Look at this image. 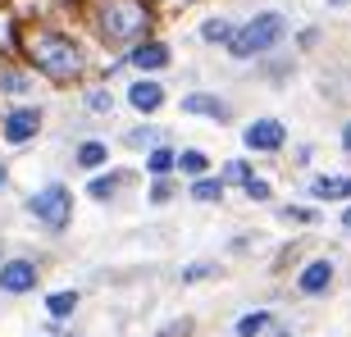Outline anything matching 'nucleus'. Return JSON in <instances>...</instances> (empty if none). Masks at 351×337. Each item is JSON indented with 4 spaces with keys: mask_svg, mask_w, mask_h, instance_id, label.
<instances>
[{
    "mask_svg": "<svg viewBox=\"0 0 351 337\" xmlns=\"http://www.w3.org/2000/svg\"><path fill=\"white\" fill-rule=\"evenodd\" d=\"M123 142H128V146H160V132L156 128H132Z\"/></svg>",
    "mask_w": 351,
    "mask_h": 337,
    "instance_id": "22",
    "label": "nucleus"
},
{
    "mask_svg": "<svg viewBox=\"0 0 351 337\" xmlns=\"http://www.w3.org/2000/svg\"><path fill=\"white\" fill-rule=\"evenodd\" d=\"M132 64H137V68H165V64H169V46H160V41H142V46L132 51Z\"/></svg>",
    "mask_w": 351,
    "mask_h": 337,
    "instance_id": "11",
    "label": "nucleus"
},
{
    "mask_svg": "<svg viewBox=\"0 0 351 337\" xmlns=\"http://www.w3.org/2000/svg\"><path fill=\"white\" fill-rule=\"evenodd\" d=\"M0 187H5V164H0Z\"/></svg>",
    "mask_w": 351,
    "mask_h": 337,
    "instance_id": "33",
    "label": "nucleus"
},
{
    "mask_svg": "<svg viewBox=\"0 0 351 337\" xmlns=\"http://www.w3.org/2000/svg\"><path fill=\"white\" fill-rule=\"evenodd\" d=\"M283 219H292V223H311V219H315V210H306V205H287V210H283Z\"/></svg>",
    "mask_w": 351,
    "mask_h": 337,
    "instance_id": "27",
    "label": "nucleus"
},
{
    "mask_svg": "<svg viewBox=\"0 0 351 337\" xmlns=\"http://www.w3.org/2000/svg\"><path fill=\"white\" fill-rule=\"evenodd\" d=\"M311 196H319V201H342V196H351V178H315Z\"/></svg>",
    "mask_w": 351,
    "mask_h": 337,
    "instance_id": "13",
    "label": "nucleus"
},
{
    "mask_svg": "<svg viewBox=\"0 0 351 337\" xmlns=\"http://www.w3.org/2000/svg\"><path fill=\"white\" fill-rule=\"evenodd\" d=\"M0 91H27L23 73H0Z\"/></svg>",
    "mask_w": 351,
    "mask_h": 337,
    "instance_id": "25",
    "label": "nucleus"
},
{
    "mask_svg": "<svg viewBox=\"0 0 351 337\" xmlns=\"http://www.w3.org/2000/svg\"><path fill=\"white\" fill-rule=\"evenodd\" d=\"M342 146H347V151H351V123H347V128H342Z\"/></svg>",
    "mask_w": 351,
    "mask_h": 337,
    "instance_id": "30",
    "label": "nucleus"
},
{
    "mask_svg": "<svg viewBox=\"0 0 351 337\" xmlns=\"http://www.w3.org/2000/svg\"><path fill=\"white\" fill-rule=\"evenodd\" d=\"M215 264H192V269H182V283H196V278H210Z\"/></svg>",
    "mask_w": 351,
    "mask_h": 337,
    "instance_id": "28",
    "label": "nucleus"
},
{
    "mask_svg": "<svg viewBox=\"0 0 351 337\" xmlns=\"http://www.w3.org/2000/svg\"><path fill=\"white\" fill-rule=\"evenodd\" d=\"M274 324H278V319H274L269 310H256V314H242L233 333H237V337H265V333H269Z\"/></svg>",
    "mask_w": 351,
    "mask_h": 337,
    "instance_id": "12",
    "label": "nucleus"
},
{
    "mask_svg": "<svg viewBox=\"0 0 351 337\" xmlns=\"http://www.w3.org/2000/svg\"><path fill=\"white\" fill-rule=\"evenodd\" d=\"M192 196H196V201H219V196H223V182L219 178H196L192 182Z\"/></svg>",
    "mask_w": 351,
    "mask_h": 337,
    "instance_id": "17",
    "label": "nucleus"
},
{
    "mask_svg": "<svg viewBox=\"0 0 351 337\" xmlns=\"http://www.w3.org/2000/svg\"><path fill=\"white\" fill-rule=\"evenodd\" d=\"M328 283H333V264H328V260H315V264H306V269H301V292H306V297H319V292H328Z\"/></svg>",
    "mask_w": 351,
    "mask_h": 337,
    "instance_id": "8",
    "label": "nucleus"
},
{
    "mask_svg": "<svg viewBox=\"0 0 351 337\" xmlns=\"http://www.w3.org/2000/svg\"><path fill=\"white\" fill-rule=\"evenodd\" d=\"M287 37V18L283 14H256L247 27H237V37L228 41V51L237 55V60H251V55H265V51H274L278 41Z\"/></svg>",
    "mask_w": 351,
    "mask_h": 337,
    "instance_id": "3",
    "label": "nucleus"
},
{
    "mask_svg": "<svg viewBox=\"0 0 351 337\" xmlns=\"http://www.w3.org/2000/svg\"><path fill=\"white\" fill-rule=\"evenodd\" d=\"M328 5H338V10H342V5H351V0H328Z\"/></svg>",
    "mask_w": 351,
    "mask_h": 337,
    "instance_id": "32",
    "label": "nucleus"
},
{
    "mask_svg": "<svg viewBox=\"0 0 351 337\" xmlns=\"http://www.w3.org/2000/svg\"><path fill=\"white\" fill-rule=\"evenodd\" d=\"M23 51L46 78L64 82V78H73V73H82V51L69 37H60V32H27Z\"/></svg>",
    "mask_w": 351,
    "mask_h": 337,
    "instance_id": "1",
    "label": "nucleus"
},
{
    "mask_svg": "<svg viewBox=\"0 0 351 337\" xmlns=\"http://www.w3.org/2000/svg\"><path fill=\"white\" fill-rule=\"evenodd\" d=\"M178 168L201 178V173H206V155H201V151H182V155H178Z\"/></svg>",
    "mask_w": 351,
    "mask_h": 337,
    "instance_id": "20",
    "label": "nucleus"
},
{
    "mask_svg": "<svg viewBox=\"0 0 351 337\" xmlns=\"http://www.w3.org/2000/svg\"><path fill=\"white\" fill-rule=\"evenodd\" d=\"M27 210H32L46 228H55V233H60V228L73 219V196H69L64 182H51V187H41V192L27 201Z\"/></svg>",
    "mask_w": 351,
    "mask_h": 337,
    "instance_id": "4",
    "label": "nucleus"
},
{
    "mask_svg": "<svg viewBox=\"0 0 351 337\" xmlns=\"http://www.w3.org/2000/svg\"><path fill=\"white\" fill-rule=\"evenodd\" d=\"M151 27L146 0H101V32L105 41H137Z\"/></svg>",
    "mask_w": 351,
    "mask_h": 337,
    "instance_id": "2",
    "label": "nucleus"
},
{
    "mask_svg": "<svg viewBox=\"0 0 351 337\" xmlns=\"http://www.w3.org/2000/svg\"><path fill=\"white\" fill-rule=\"evenodd\" d=\"M0 287L5 292H32L37 287V264H27V260H10V264H0Z\"/></svg>",
    "mask_w": 351,
    "mask_h": 337,
    "instance_id": "6",
    "label": "nucleus"
},
{
    "mask_svg": "<svg viewBox=\"0 0 351 337\" xmlns=\"http://www.w3.org/2000/svg\"><path fill=\"white\" fill-rule=\"evenodd\" d=\"M283 123H278V118H261V123H251L247 128V146L251 151H278V146H283Z\"/></svg>",
    "mask_w": 351,
    "mask_h": 337,
    "instance_id": "7",
    "label": "nucleus"
},
{
    "mask_svg": "<svg viewBox=\"0 0 351 337\" xmlns=\"http://www.w3.org/2000/svg\"><path fill=\"white\" fill-rule=\"evenodd\" d=\"M105 160H110L105 142H82V146H78V164H82V168H101Z\"/></svg>",
    "mask_w": 351,
    "mask_h": 337,
    "instance_id": "14",
    "label": "nucleus"
},
{
    "mask_svg": "<svg viewBox=\"0 0 351 337\" xmlns=\"http://www.w3.org/2000/svg\"><path fill=\"white\" fill-rule=\"evenodd\" d=\"M156 337H192V319H173V324H165Z\"/></svg>",
    "mask_w": 351,
    "mask_h": 337,
    "instance_id": "23",
    "label": "nucleus"
},
{
    "mask_svg": "<svg viewBox=\"0 0 351 337\" xmlns=\"http://www.w3.org/2000/svg\"><path fill=\"white\" fill-rule=\"evenodd\" d=\"M182 110H187V114H206V118H228V105L219 101V96H201V91H196V96H182Z\"/></svg>",
    "mask_w": 351,
    "mask_h": 337,
    "instance_id": "10",
    "label": "nucleus"
},
{
    "mask_svg": "<svg viewBox=\"0 0 351 337\" xmlns=\"http://www.w3.org/2000/svg\"><path fill=\"white\" fill-rule=\"evenodd\" d=\"M46 310H51L55 319H64V314H73V310H78V292H55V297L46 301Z\"/></svg>",
    "mask_w": 351,
    "mask_h": 337,
    "instance_id": "16",
    "label": "nucleus"
},
{
    "mask_svg": "<svg viewBox=\"0 0 351 337\" xmlns=\"http://www.w3.org/2000/svg\"><path fill=\"white\" fill-rule=\"evenodd\" d=\"M173 164H178V155H173V151H165V146H156V151H151V160H146V168H151V173H169Z\"/></svg>",
    "mask_w": 351,
    "mask_h": 337,
    "instance_id": "18",
    "label": "nucleus"
},
{
    "mask_svg": "<svg viewBox=\"0 0 351 337\" xmlns=\"http://www.w3.org/2000/svg\"><path fill=\"white\" fill-rule=\"evenodd\" d=\"M201 37H206V41H223V46H228V41L237 37V27L228 23V18H210V23L201 27Z\"/></svg>",
    "mask_w": 351,
    "mask_h": 337,
    "instance_id": "15",
    "label": "nucleus"
},
{
    "mask_svg": "<svg viewBox=\"0 0 351 337\" xmlns=\"http://www.w3.org/2000/svg\"><path fill=\"white\" fill-rule=\"evenodd\" d=\"M119 182H123V173H110V178H96V182H91V196H96V201H110Z\"/></svg>",
    "mask_w": 351,
    "mask_h": 337,
    "instance_id": "19",
    "label": "nucleus"
},
{
    "mask_svg": "<svg viewBox=\"0 0 351 337\" xmlns=\"http://www.w3.org/2000/svg\"><path fill=\"white\" fill-rule=\"evenodd\" d=\"M128 101H132V110L151 114V110H160V105H165V87H160V82H132V87H128Z\"/></svg>",
    "mask_w": 351,
    "mask_h": 337,
    "instance_id": "9",
    "label": "nucleus"
},
{
    "mask_svg": "<svg viewBox=\"0 0 351 337\" xmlns=\"http://www.w3.org/2000/svg\"><path fill=\"white\" fill-rule=\"evenodd\" d=\"M87 110L91 114H110L114 110V96L110 91H87Z\"/></svg>",
    "mask_w": 351,
    "mask_h": 337,
    "instance_id": "21",
    "label": "nucleus"
},
{
    "mask_svg": "<svg viewBox=\"0 0 351 337\" xmlns=\"http://www.w3.org/2000/svg\"><path fill=\"white\" fill-rule=\"evenodd\" d=\"M342 228H351V210H347V214H342Z\"/></svg>",
    "mask_w": 351,
    "mask_h": 337,
    "instance_id": "31",
    "label": "nucleus"
},
{
    "mask_svg": "<svg viewBox=\"0 0 351 337\" xmlns=\"http://www.w3.org/2000/svg\"><path fill=\"white\" fill-rule=\"evenodd\" d=\"M223 178H228V182H251V168L242 164V160H233V164L223 168Z\"/></svg>",
    "mask_w": 351,
    "mask_h": 337,
    "instance_id": "24",
    "label": "nucleus"
},
{
    "mask_svg": "<svg viewBox=\"0 0 351 337\" xmlns=\"http://www.w3.org/2000/svg\"><path fill=\"white\" fill-rule=\"evenodd\" d=\"M41 132V110H10L5 114V142H32Z\"/></svg>",
    "mask_w": 351,
    "mask_h": 337,
    "instance_id": "5",
    "label": "nucleus"
},
{
    "mask_svg": "<svg viewBox=\"0 0 351 337\" xmlns=\"http://www.w3.org/2000/svg\"><path fill=\"white\" fill-rule=\"evenodd\" d=\"M169 196H173V192H169V182H156V192H151V201H169Z\"/></svg>",
    "mask_w": 351,
    "mask_h": 337,
    "instance_id": "29",
    "label": "nucleus"
},
{
    "mask_svg": "<svg viewBox=\"0 0 351 337\" xmlns=\"http://www.w3.org/2000/svg\"><path fill=\"white\" fill-rule=\"evenodd\" d=\"M247 196H251V201H269V182H265V178H251L247 182Z\"/></svg>",
    "mask_w": 351,
    "mask_h": 337,
    "instance_id": "26",
    "label": "nucleus"
}]
</instances>
